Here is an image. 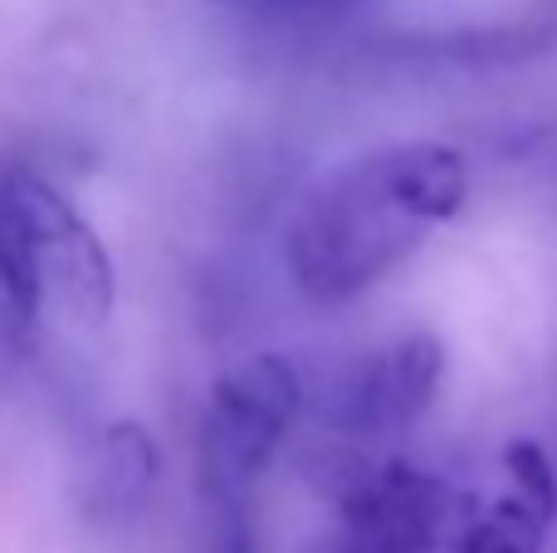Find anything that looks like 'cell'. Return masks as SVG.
<instances>
[{
    "label": "cell",
    "instance_id": "9c48e42d",
    "mask_svg": "<svg viewBox=\"0 0 557 553\" xmlns=\"http://www.w3.org/2000/svg\"><path fill=\"white\" fill-rule=\"evenodd\" d=\"M206 553H255V529L235 490H206Z\"/></svg>",
    "mask_w": 557,
    "mask_h": 553
},
{
    "label": "cell",
    "instance_id": "277c9868",
    "mask_svg": "<svg viewBox=\"0 0 557 553\" xmlns=\"http://www.w3.org/2000/svg\"><path fill=\"white\" fill-rule=\"evenodd\" d=\"M445 378V343L435 333H406L362 358L333 397V427L347 437H396L406 431Z\"/></svg>",
    "mask_w": 557,
    "mask_h": 553
},
{
    "label": "cell",
    "instance_id": "7a4b0ae2",
    "mask_svg": "<svg viewBox=\"0 0 557 553\" xmlns=\"http://www.w3.org/2000/svg\"><path fill=\"white\" fill-rule=\"evenodd\" d=\"M323 490L337 505V529L318 553H435L465 495L406 460L327 456Z\"/></svg>",
    "mask_w": 557,
    "mask_h": 553
},
{
    "label": "cell",
    "instance_id": "3957f363",
    "mask_svg": "<svg viewBox=\"0 0 557 553\" xmlns=\"http://www.w3.org/2000/svg\"><path fill=\"white\" fill-rule=\"evenodd\" d=\"M298 372L278 353H255L211 388L201 427V486L245 495L255 476L270 466L288 421L298 417Z\"/></svg>",
    "mask_w": 557,
    "mask_h": 553
},
{
    "label": "cell",
    "instance_id": "30bf717a",
    "mask_svg": "<svg viewBox=\"0 0 557 553\" xmlns=\"http://www.w3.org/2000/svg\"><path fill=\"white\" fill-rule=\"evenodd\" d=\"M260 5L274 15H333V10L362 5V0H260Z\"/></svg>",
    "mask_w": 557,
    "mask_h": 553
},
{
    "label": "cell",
    "instance_id": "52a82bcc",
    "mask_svg": "<svg viewBox=\"0 0 557 553\" xmlns=\"http://www.w3.org/2000/svg\"><path fill=\"white\" fill-rule=\"evenodd\" d=\"M157 441L137 421H113L84 470V505L94 519H133L157 486Z\"/></svg>",
    "mask_w": 557,
    "mask_h": 553
},
{
    "label": "cell",
    "instance_id": "ba28073f",
    "mask_svg": "<svg viewBox=\"0 0 557 553\" xmlns=\"http://www.w3.org/2000/svg\"><path fill=\"white\" fill-rule=\"evenodd\" d=\"M0 294L15 309V319H35L49 294L45 245L10 182H0Z\"/></svg>",
    "mask_w": 557,
    "mask_h": 553
},
{
    "label": "cell",
    "instance_id": "5b68a950",
    "mask_svg": "<svg viewBox=\"0 0 557 553\" xmlns=\"http://www.w3.org/2000/svg\"><path fill=\"white\" fill-rule=\"evenodd\" d=\"M504 476H509V490L490 505L465 500L435 553H543L557 519L553 460L533 441H513L504 451Z\"/></svg>",
    "mask_w": 557,
    "mask_h": 553
},
{
    "label": "cell",
    "instance_id": "6da1fadb",
    "mask_svg": "<svg viewBox=\"0 0 557 553\" xmlns=\"http://www.w3.org/2000/svg\"><path fill=\"white\" fill-rule=\"evenodd\" d=\"M470 196L465 152L435 137L392 143L337 167L288 221V274L318 304H337L392 274Z\"/></svg>",
    "mask_w": 557,
    "mask_h": 553
},
{
    "label": "cell",
    "instance_id": "8992f818",
    "mask_svg": "<svg viewBox=\"0 0 557 553\" xmlns=\"http://www.w3.org/2000/svg\"><path fill=\"white\" fill-rule=\"evenodd\" d=\"M5 182L39 231L49 290L64 294V304H74L88 323L108 319V309H113V260H108L103 241L94 235V225H88L54 186L39 182V176L10 172Z\"/></svg>",
    "mask_w": 557,
    "mask_h": 553
}]
</instances>
